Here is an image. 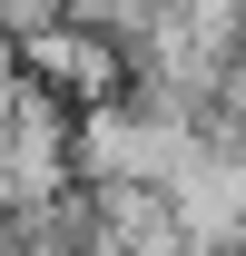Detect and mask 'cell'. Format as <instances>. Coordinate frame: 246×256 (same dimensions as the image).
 <instances>
[{
  "instance_id": "1",
  "label": "cell",
  "mask_w": 246,
  "mask_h": 256,
  "mask_svg": "<svg viewBox=\"0 0 246 256\" xmlns=\"http://www.w3.org/2000/svg\"><path fill=\"white\" fill-rule=\"evenodd\" d=\"M187 158H197V128L158 118V108H128V98L79 108V128H69V168L89 188H168Z\"/></svg>"
}]
</instances>
